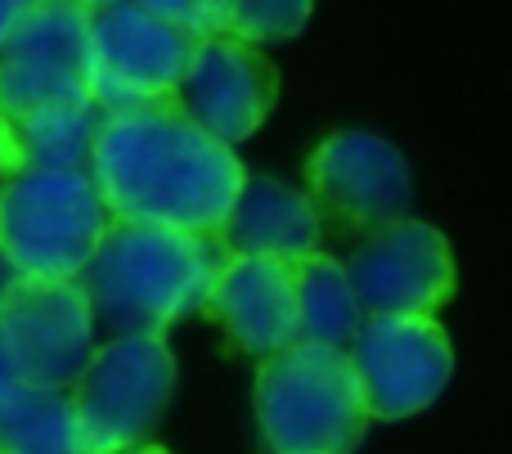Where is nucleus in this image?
<instances>
[{"instance_id":"nucleus-1","label":"nucleus","mask_w":512,"mask_h":454,"mask_svg":"<svg viewBox=\"0 0 512 454\" xmlns=\"http://www.w3.org/2000/svg\"><path fill=\"white\" fill-rule=\"evenodd\" d=\"M90 180L113 221L221 230L248 171L230 144L212 140L180 108V99H158L99 113Z\"/></svg>"},{"instance_id":"nucleus-2","label":"nucleus","mask_w":512,"mask_h":454,"mask_svg":"<svg viewBox=\"0 0 512 454\" xmlns=\"http://www.w3.org/2000/svg\"><path fill=\"white\" fill-rule=\"evenodd\" d=\"M230 257L234 252L221 230L113 221L77 284L95 311V324H104L113 338H162L176 320L203 315Z\"/></svg>"},{"instance_id":"nucleus-3","label":"nucleus","mask_w":512,"mask_h":454,"mask_svg":"<svg viewBox=\"0 0 512 454\" xmlns=\"http://www.w3.org/2000/svg\"><path fill=\"white\" fill-rule=\"evenodd\" d=\"M256 428L265 454H355L369 432L346 351L292 342L256 369Z\"/></svg>"},{"instance_id":"nucleus-4","label":"nucleus","mask_w":512,"mask_h":454,"mask_svg":"<svg viewBox=\"0 0 512 454\" xmlns=\"http://www.w3.org/2000/svg\"><path fill=\"white\" fill-rule=\"evenodd\" d=\"M90 14L86 0H41L0 41V113L14 140L99 113L90 95Z\"/></svg>"},{"instance_id":"nucleus-5","label":"nucleus","mask_w":512,"mask_h":454,"mask_svg":"<svg viewBox=\"0 0 512 454\" xmlns=\"http://www.w3.org/2000/svg\"><path fill=\"white\" fill-rule=\"evenodd\" d=\"M113 225L90 171L23 162L0 176V257L23 279H77Z\"/></svg>"},{"instance_id":"nucleus-6","label":"nucleus","mask_w":512,"mask_h":454,"mask_svg":"<svg viewBox=\"0 0 512 454\" xmlns=\"http://www.w3.org/2000/svg\"><path fill=\"white\" fill-rule=\"evenodd\" d=\"M176 396V356L158 333L113 338L72 383L77 454H117L144 446Z\"/></svg>"},{"instance_id":"nucleus-7","label":"nucleus","mask_w":512,"mask_h":454,"mask_svg":"<svg viewBox=\"0 0 512 454\" xmlns=\"http://www.w3.org/2000/svg\"><path fill=\"white\" fill-rule=\"evenodd\" d=\"M95 356V311L77 279H23L0 288V369L27 387L68 392Z\"/></svg>"},{"instance_id":"nucleus-8","label":"nucleus","mask_w":512,"mask_h":454,"mask_svg":"<svg viewBox=\"0 0 512 454\" xmlns=\"http://www.w3.org/2000/svg\"><path fill=\"white\" fill-rule=\"evenodd\" d=\"M198 36L167 18L140 9L135 0L90 14V95L99 113L135 104L176 99L180 81L189 72Z\"/></svg>"},{"instance_id":"nucleus-9","label":"nucleus","mask_w":512,"mask_h":454,"mask_svg":"<svg viewBox=\"0 0 512 454\" xmlns=\"http://www.w3.org/2000/svg\"><path fill=\"white\" fill-rule=\"evenodd\" d=\"M369 419L400 423L423 414L454 374V347L432 315H382L364 320L351 351Z\"/></svg>"},{"instance_id":"nucleus-10","label":"nucleus","mask_w":512,"mask_h":454,"mask_svg":"<svg viewBox=\"0 0 512 454\" xmlns=\"http://www.w3.org/2000/svg\"><path fill=\"white\" fill-rule=\"evenodd\" d=\"M306 198L319 221L342 230H378L409 216L414 176L405 153L373 131H337L306 158Z\"/></svg>"},{"instance_id":"nucleus-11","label":"nucleus","mask_w":512,"mask_h":454,"mask_svg":"<svg viewBox=\"0 0 512 454\" xmlns=\"http://www.w3.org/2000/svg\"><path fill=\"white\" fill-rule=\"evenodd\" d=\"M346 275L369 320L436 315L454 297V252L441 230L414 216H400L364 234L346 261Z\"/></svg>"},{"instance_id":"nucleus-12","label":"nucleus","mask_w":512,"mask_h":454,"mask_svg":"<svg viewBox=\"0 0 512 454\" xmlns=\"http://www.w3.org/2000/svg\"><path fill=\"white\" fill-rule=\"evenodd\" d=\"M176 99L212 140L234 149L261 131V122L270 117L274 99H279V72L248 41L198 36Z\"/></svg>"},{"instance_id":"nucleus-13","label":"nucleus","mask_w":512,"mask_h":454,"mask_svg":"<svg viewBox=\"0 0 512 454\" xmlns=\"http://www.w3.org/2000/svg\"><path fill=\"white\" fill-rule=\"evenodd\" d=\"M207 320L225 329V338L248 356H274V351L301 342L297 320V275L283 257H230L212 297L203 306Z\"/></svg>"},{"instance_id":"nucleus-14","label":"nucleus","mask_w":512,"mask_h":454,"mask_svg":"<svg viewBox=\"0 0 512 454\" xmlns=\"http://www.w3.org/2000/svg\"><path fill=\"white\" fill-rule=\"evenodd\" d=\"M319 212L301 189L274 176H248L225 216L221 234L234 257H283L297 261L319 252Z\"/></svg>"},{"instance_id":"nucleus-15","label":"nucleus","mask_w":512,"mask_h":454,"mask_svg":"<svg viewBox=\"0 0 512 454\" xmlns=\"http://www.w3.org/2000/svg\"><path fill=\"white\" fill-rule=\"evenodd\" d=\"M292 275H297L301 342L346 351L364 324L360 297H355L346 266L337 257H328V252H306V257L292 261Z\"/></svg>"},{"instance_id":"nucleus-16","label":"nucleus","mask_w":512,"mask_h":454,"mask_svg":"<svg viewBox=\"0 0 512 454\" xmlns=\"http://www.w3.org/2000/svg\"><path fill=\"white\" fill-rule=\"evenodd\" d=\"M0 454H77L68 392L27 387L0 369Z\"/></svg>"},{"instance_id":"nucleus-17","label":"nucleus","mask_w":512,"mask_h":454,"mask_svg":"<svg viewBox=\"0 0 512 454\" xmlns=\"http://www.w3.org/2000/svg\"><path fill=\"white\" fill-rule=\"evenodd\" d=\"M315 0H203V32L248 45L292 41L310 23Z\"/></svg>"},{"instance_id":"nucleus-18","label":"nucleus","mask_w":512,"mask_h":454,"mask_svg":"<svg viewBox=\"0 0 512 454\" xmlns=\"http://www.w3.org/2000/svg\"><path fill=\"white\" fill-rule=\"evenodd\" d=\"M135 5L167 18V23H176V27H185V32H194V36H207L203 32V0H135Z\"/></svg>"},{"instance_id":"nucleus-19","label":"nucleus","mask_w":512,"mask_h":454,"mask_svg":"<svg viewBox=\"0 0 512 454\" xmlns=\"http://www.w3.org/2000/svg\"><path fill=\"white\" fill-rule=\"evenodd\" d=\"M18 167H23V153H18V140H14V131H9L5 113H0V176H9V171H18Z\"/></svg>"},{"instance_id":"nucleus-20","label":"nucleus","mask_w":512,"mask_h":454,"mask_svg":"<svg viewBox=\"0 0 512 454\" xmlns=\"http://www.w3.org/2000/svg\"><path fill=\"white\" fill-rule=\"evenodd\" d=\"M32 5H41V0H0V41H5L9 27H14Z\"/></svg>"},{"instance_id":"nucleus-21","label":"nucleus","mask_w":512,"mask_h":454,"mask_svg":"<svg viewBox=\"0 0 512 454\" xmlns=\"http://www.w3.org/2000/svg\"><path fill=\"white\" fill-rule=\"evenodd\" d=\"M117 454H167L162 446H153V441H144V446H131V450H117Z\"/></svg>"},{"instance_id":"nucleus-22","label":"nucleus","mask_w":512,"mask_h":454,"mask_svg":"<svg viewBox=\"0 0 512 454\" xmlns=\"http://www.w3.org/2000/svg\"><path fill=\"white\" fill-rule=\"evenodd\" d=\"M86 5L90 9H104V5H113V0H86Z\"/></svg>"}]
</instances>
